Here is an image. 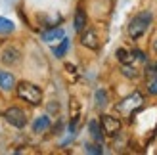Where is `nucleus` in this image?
I'll return each instance as SVG.
<instances>
[{"mask_svg": "<svg viewBox=\"0 0 157 155\" xmlns=\"http://www.w3.org/2000/svg\"><path fill=\"white\" fill-rule=\"evenodd\" d=\"M15 92H17V96L23 100V102H27L31 105H38L42 102V90L33 82H27V81L17 82L15 84Z\"/></svg>", "mask_w": 157, "mask_h": 155, "instance_id": "1", "label": "nucleus"}, {"mask_svg": "<svg viewBox=\"0 0 157 155\" xmlns=\"http://www.w3.org/2000/svg\"><path fill=\"white\" fill-rule=\"evenodd\" d=\"M48 128H50V117L48 115H42V117L35 119V123H33L35 132H44V130H48Z\"/></svg>", "mask_w": 157, "mask_h": 155, "instance_id": "9", "label": "nucleus"}, {"mask_svg": "<svg viewBox=\"0 0 157 155\" xmlns=\"http://www.w3.org/2000/svg\"><path fill=\"white\" fill-rule=\"evenodd\" d=\"M0 61H2L4 65H8V67L17 65L21 61V52L15 48V46H8V48H4L2 54H0Z\"/></svg>", "mask_w": 157, "mask_h": 155, "instance_id": "5", "label": "nucleus"}, {"mask_svg": "<svg viewBox=\"0 0 157 155\" xmlns=\"http://www.w3.org/2000/svg\"><path fill=\"white\" fill-rule=\"evenodd\" d=\"M88 130H90V134H92V138H94V140H96V142H101V138H104V134H101L100 121H90Z\"/></svg>", "mask_w": 157, "mask_h": 155, "instance_id": "11", "label": "nucleus"}, {"mask_svg": "<svg viewBox=\"0 0 157 155\" xmlns=\"http://www.w3.org/2000/svg\"><path fill=\"white\" fill-rule=\"evenodd\" d=\"M147 79H157V63H147Z\"/></svg>", "mask_w": 157, "mask_h": 155, "instance_id": "17", "label": "nucleus"}, {"mask_svg": "<svg viewBox=\"0 0 157 155\" xmlns=\"http://www.w3.org/2000/svg\"><path fill=\"white\" fill-rule=\"evenodd\" d=\"M81 44L84 48H90V50H96L100 46V40H98V35L94 31H84L82 36H81Z\"/></svg>", "mask_w": 157, "mask_h": 155, "instance_id": "6", "label": "nucleus"}, {"mask_svg": "<svg viewBox=\"0 0 157 155\" xmlns=\"http://www.w3.org/2000/svg\"><path fill=\"white\" fill-rule=\"evenodd\" d=\"M147 90H150V94H157V79H150V82H147Z\"/></svg>", "mask_w": 157, "mask_h": 155, "instance_id": "18", "label": "nucleus"}, {"mask_svg": "<svg viewBox=\"0 0 157 155\" xmlns=\"http://www.w3.org/2000/svg\"><path fill=\"white\" fill-rule=\"evenodd\" d=\"M67 48H69V40L63 36V38H61V44L58 46V48H54V54H56L58 58H61V56H63V54L67 52Z\"/></svg>", "mask_w": 157, "mask_h": 155, "instance_id": "16", "label": "nucleus"}, {"mask_svg": "<svg viewBox=\"0 0 157 155\" xmlns=\"http://www.w3.org/2000/svg\"><path fill=\"white\" fill-rule=\"evenodd\" d=\"M84 25H86V13L82 8H78V10L75 12V19H73V27L77 33H82L84 31Z\"/></svg>", "mask_w": 157, "mask_h": 155, "instance_id": "8", "label": "nucleus"}, {"mask_svg": "<svg viewBox=\"0 0 157 155\" xmlns=\"http://www.w3.org/2000/svg\"><path fill=\"white\" fill-rule=\"evenodd\" d=\"M48 111H58V104H50L48 105Z\"/></svg>", "mask_w": 157, "mask_h": 155, "instance_id": "20", "label": "nucleus"}, {"mask_svg": "<svg viewBox=\"0 0 157 155\" xmlns=\"http://www.w3.org/2000/svg\"><path fill=\"white\" fill-rule=\"evenodd\" d=\"M2 117L8 125H12L15 128H23L27 125V115L23 113V109H19V107H8L2 113Z\"/></svg>", "mask_w": 157, "mask_h": 155, "instance_id": "3", "label": "nucleus"}, {"mask_svg": "<svg viewBox=\"0 0 157 155\" xmlns=\"http://www.w3.org/2000/svg\"><path fill=\"white\" fill-rule=\"evenodd\" d=\"M13 29L15 25L10 21V19H6V17H0V35H8V33H13Z\"/></svg>", "mask_w": 157, "mask_h": 155, "instance_id": "12", "label": "nucleus"}, {"mask_svg": "<svg viewBox=\"0 0 157 155\" xmlns=\"http://www.w3.org/2000/svg\"><path fill=\"white\" fill-rule=\"evenodd\" d=\"M100 127H101V132L104 134L115 136L121 130V121L117 117H113V115H101L100 117Z\"/></svg>", "mask_w": 157, "mask_h": 155, "instance_id": "4", "label": "nucleus"}, {"mask_svg": "<svg viewBox=\"0 0 157 155\" xmlns=\"http://www.w3.org/2000/svg\"><path fill=\"white\" fill-rule=\"evenodd\" d=\"M121 71H123L124 77H128V79H136V77H138V71H136V69L132 67L130 63H123V69H121Z\"/></svg>", "mask_w": 157, "mask_h": 155, "instance_id": "15", "label": "nucleus"}, {"mask_svg": "<svg viewBox=\"0 0 157 155\" xmlns=\"http://www.w3.org/2000/svg\"><path fill=\"white\" fill-rule=\"evenodd\" d=\"M58 38H63V29H50V31H46V33L42 35V40L44 42H54V40H58Z\"/></svg>", "mask_w": 157, "mask_h": 155, "instance_id": "10", "label": "nucleus"}, {"mask_svg": "<svg viewBox=\"0 0 157 155\" xmlns=\"http://www.w3.org/2000/svg\"><path fill=\"white\" fill-rule=\"evenodd\" d=\"M0 88H2V90H12V88H15V79H13L12 73L0 71Z\"/></svg>", "mask_w": 157, "mask_h": 155, "instance_id": "7", "label": "nucleus"}, {"mask_svg": "<svg viewBox=\"0 0 157 155\" xmlns=\"http://www.w3.org/2000/svg\"><path fill=\"white\" fill-rule=\"evenodd\" d=\"M153 52L157 54V38H155V42H153Z\"/></svg>", "mask_w": 157, "mask_h": 155, "instance_id": "21", "label": "nucleus"}, {"mask_svg": "<svg viewBox=\"0 0 157 155\" xmlns=\"http://www.w3.org/2000/svg\"><path fill=\"white\" fill-rule=\"evenodd\" d=\"M150 23H151V13L150 12H142V13H138L136 17H132V21L128 23V35H130V38H140L147 31Z\"/></svg>", "mask_w": 157, "mask_h": 155, "instance_id": "2", "label": "nucleus"}, {"mask_svg": "<svg viewBox=\"0 0 157 155\" xmlns=\"http://www.w3.org/2000/svg\"><path fill=\"white\" fill-rule=\"evenodd\" d=\"M107 105V94H105V90H98L96 92V107H105Z\"/></svg>", "mask_w": 157, "mask_h": 155, "instance_id": "14", "label": "nucleus"}, {"mask_svg": "<svg viewBox=\"0 0 157 155\" xmlns=\"http://www.w3.org/2000/svg\"><path fill=\"white\" fill-rule=\"evenodd\" d=\"M117 59H119L121 63H132L134 56H132L130 52H127L124 48H119V50H117Z\"/></svg>", "mask_w": 157, "mask_h": 155, "instance_id": "13", "label": "nucleus"}, {"mask_svg": "<svg viewBox=\"0 0 157 155\" xmlns=\"http://www.w3.org/2000/svg\"><path fill=\"white\" fill-rule=\"evenodd\" d=\"M86 151L88 153H101V148L100 146H94V144H88L86 146Z\"/></svg>", "mask_w": 157, "mask_h": 155, "instance_id": "19", "label": "nucleus"}]
</instances>
